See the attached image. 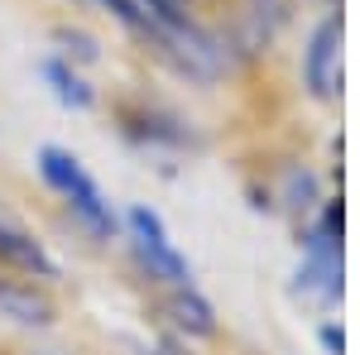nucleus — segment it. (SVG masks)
<instances>
[{
	"instance_id": "obj_2",
	"label": "nucleus",
	"mask_w": 360,
	"mask_h": 355,
	"mask_svg": "<svg viewBox=\"0 0 360 355\" xmlns=\"http://www.w3.org/2000/svg\"><path fill=\"white\" fill-rule=\"evenodd\" d=\"M293 273H288V298L317 312V317H336L346 302V197L341 188L327 192V202L293 226Z\"/></svg>"
},
{
	"instance_id": "obj_8",
	"label": "nucleus",
	"mask_w": 360,
	"mask_h": 355,
	"mask_svg": "<svg viewBox=\"0 0 360 355\" xmlns=\"http://www.w3.org/2000/svg\"><path fill=\"white\" fill-rule=\"evenodd\" d=\"M255 178L269 192V212H274L288 231L303 226V221L327 202V192L336 188L332 173L317 164V159H307V154H283V159H274L269 168H259Z\"/></svg>"
},
{
	"instance_id": "obj_4",
	"label": "nucleus",
	"mask_w": 360,
	"mask_h": 355,
	"mask_svg": "<svg viewBox=\"0 0 360 355\" xmlns=\"http://www.w3.org/2000/svg\"><path fill=\"white\" fill-rule=\"evenodd\" d=\"M120 259L144 293H164V288H183L197 283V264L188 250L173 240L164 212L154 202H125L120 207Z\"/></svg>"
},
{
	"instance_id": "obj_13",
	"label": "nucleus",
	"mask_w": 360,
	"mask_h": 355,
	"mask_svg": "<svg viewBox=\"0 0 360 355\" xmlns=\"http://www.w3.org/2000/svg\"><path fill=\"white\" fill-rule=\"evenodd\" d=\"M49 53L68 58L72 67L91 72V67L106 63V39H101L91 25H82V20H58V25L49 29Z\"/></svg>"
},
{
	"instance_id": "obj_11",
	"label": "nucleus",
	"mask_w": 360,
	"mask_h": 355,
	"mask_svg": "<svg viewBox=\"0 0 360 355\" xmlns=\"http://www.w3.org/2000/svg\"><path fill=\"white\" fill-rule=\"evenodd\" d=\"M0 327L25 341H49L63 327V293L25 273H0Z\"/></svg>"
},
{
	"instance_id": "obj_17",
	"label": "nucleus",
	"mask_w": 360,
	"mask_h": 355,
	"mask_svg": "<svg viewBox=\"0 0 360 355\" xmlns=\"http://www.w3.org/2000/svg\"><path fill=\"white\" fill-rule=\"evenodd\" d=\"M10 355H68V351H58V346H49V341H25L20 351H10Z\"/></svg>"
},
{
	"instance_id": "obj_9",
	"label": "nucleus",
	"mask_w": 360,
	"mask_h": 355,
	"mask_svg": "<svg viewBox=\"0 0 360 355\" xmlns=\"http://www.w3.org/2000/svg\"><path fill=\"white\" fill-rule=\"evenodd\" d=\"M149 307H154V331L164 336H178L188 346H221L226 322L217 298L202 288V283H183V288H164V293H149Z\"/></svg>"
},
{
	"instance_id": "obj_14",
	"label": "nucleus",
	"mask_w": 360,
	"mask_h": 355,
	"mask_svg": "<svg viewBox=\"0 0 360 355\" xmlns=\"http://www.w3.org/2000/svg\"><path fill=\"white\" fill-rule=\"evenodd\" d=\"M312 341H317V355H346V327H341V317H317Z\"/></svg>"
},
{
	"instance_id": "obj_6",
	"label": "nucleus",
	"mask_w": 360,
	"mask_h": 355,
	"mask_svg": "<svg viewBox=\"0 0 360 355\" xmlns=\"http://www.w3.org/2000/svg\"><path fill=\"white\" fill-rule=\"evenodd\" d=\"M298 10H303V0H226L212 25L221 29L226 49L240 63V72H255L298 29Z\"/></svg>"
},
{
	"instance_id": "obj_16",
	"label": "nucleus",
	"mask_w": 360,
	"mask_h": 355,
	"mask_svg": "<svg viewBox=\"0 0 360 355\" xmlns=\"http://www.w3.org/2000/svg\"><path fill=\"white\" fill-rule=\"evenodd\" d=\"M149 336H154V346H159L164 355H207L202 346H188V341H178V336H164V331H149Z\"/></svg>"
},
{
	"instance_id": "obj_18",
	"label": "nucleus",
	"mask_w": 360,
	"mask_h": 355,
	"mask_svg": "<svg viewBox=\"0 0 360 355\" xmlns=\"http://www.w3.org/2000/svg\"><path fill=\"white\" fill-rule=\"evenodd\" d=\"M188 5H193V10H197V5H202V0H188Z\"/></svg>"
},
{
	"instance_id": "obj_5",
	"label": "nucleus",
	"mask_w": 360,
	"mask_h": 355,
	"mask_svg": "<svg viewBox=\"0 0 360 355\" xmlns=\"http://www.w3.org/2000/svg\"><path fill=\"white\" fill-rule=\"evenodd\" d=\"M144 58H154L159 72H168L173 82L193 86V91H217V86L245 77L240 63L226 49L221 29L212 20H202V15H188L183 25H173Z\"/></svg>"
},
{
	"instance_id": "obj_7",
	"label": "nucleus",
	"mask_w": 360,
	"mask_h": 355,
	"mask_svg": "<svg viewBox=\"0 0 360 355\" xmlns=\"http://www.w3.org/2000/svg\"><path fill=\"white\" fill-rule=\"evenodd\" d=\"M293 72L307 106L336 110L346 101V15L341 10H317L307 20Z\"/></svg>"
},
{
	"instance_id": "obj_10",
	"label": "nucleus",
	"mask_w": 360,
	"mask_h": 355,
	"mask_svg": "<svg viewBox=\"0 0 360 355\" xmlns=\"http://www.w3.org/2000/svg\"><path fill=\"white\" fill-rule=\"evenodd\" d=\"M0 273H25V278H39V283H53L63 288L68 278V259L58 254V245L49 235H39L0 192Z\"/></svg>"
},
{
	"instance_id": "obj_15",
	"label": "nucleus",
	"mask_w": 360,
	"mask_h": 355,
	"mask_svg": "<svg viewBox=\"0 0 360 355\" xmlns=\"http://www.w3.org/2000/svg\"><path fill=\"white\" fill-rule=\"evenodd\" d=\"M115 351L120 355H164L154 346V336H115Z\"/></svg>"
},
{
	"instance_id": "obj_12",
	"label": "nucleus",
	"mask_w": 360,
	"mask_h": 355,
	"mask_svg": "<svg viewBox=\"0 0 360 355\" xmlns=\"http://www.w3.org/2000/svg\"><path fill=\"white\" fill-rule=\"evenodd\" d=\"M34 72H39V82L49 91V101H53L58 110H68V115H96V110L106 106V91L91 82V72L72 67L68 58L44 53L34 63Z\"/></svg>"
},
{
	"instance_id": "obj_1",
	"label": "nucleus",
	"mask_w": 360,
	"mask_h": 355,
	"mask_svg": "<svg viewBox=\"0 0 360 355\" xmlns=\"http://www.w3.org/2000/svg\"><path fill=\"white\" fill-rule=\"evenodd\" d=\"M34 178L39 188L58 202L63 226L96 254H111L120 245V207L111 202V192L96 183V173L86 168V159L68 144L44 139L34 149Z\"/></svg>"
},
{
	"instance_id": "obj_3",
	"label": "nucleus",
	"mask_w": 360,
	"mask_h": 355,
	"mask_svg": "<svg viewBox=\"0 0 360 355\" xmlns=\"http://www.w3.org/2000/svg\"><path fill=\"white\" fill-rule=\"evenodd\" d=\"M111 130L125 149L159 164H193L212 149V130L197 120L188 106L168 101L159 91H120L111 101Z\"/></svg>"
}]
</instances>
